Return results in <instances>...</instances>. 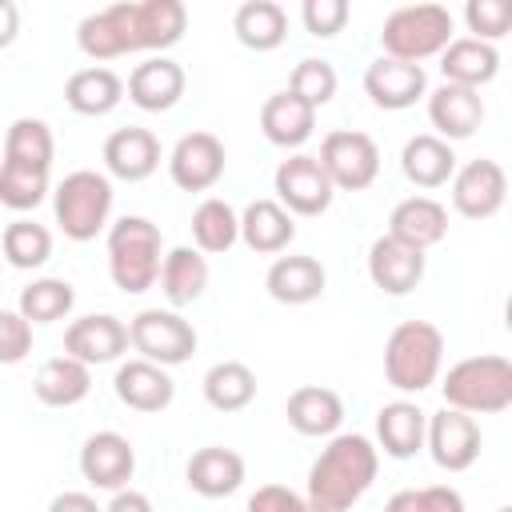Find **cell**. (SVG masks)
I'll return each mask as SVG.
<instances>
[{"instance_id": "cell-1", "label": "cell", "mask_w": 512, "mask_h": 512, "mask_svg": "<svg viewBox=\"0 0 512 512\" xmlns=\"http://www.w3.org/2000/svg\"><path fill=\"white\" fill-rule=\"evenodd\" d=\"M188 8L180 0H120L76 24V48L88 60H120L128 52H164L180 44Z\"/></svg>"}, {"instance_id": "cell-2", "label": "cell", "mask_w": 512, "mask_h": 512, "mask_svg": "<svg viewBox=\"0 0 512 512\" xmlns=\"http://www.w3.org/2000/svg\"><path fill=\"white\" fill-rule=\"evenodd\" d=\"M380 472V448L360 432H336L308 468V500L320 512H352Z\"/></svg>"}, {"instance_id": "cell-3", "label": "cell", "mask_w": 512, "mask_h": 512, "mask_svg": "<svg viewBox=\"0 0 512 512\" xmlns=\"http://www.w3.org/2000/svg\"><path fill=\"white\" fill-rule=\"evenodd\" d=\"M440 396H444V408H456L468 416H496L512 408V360L500 352L464 356L444 372Z\"/></svg>"}, {"instance_id": "cell-4", "label": "cell", "mask_w": 512, "mask_h": 512, "mask_svg": "<svg viewBox=\"0 0 512 512\" xmlns=\"http://www.w3.org/2000/svg\"><path fill=\"white\" fill-rule=\"evenodd\" d=\"M160 260L164 236L148 216H120L116 224H108V272L120 292H148L160 280Z\"/></svg>"}, {"instance_id": "cell-5", "label": "cell", "mask_w": 512, "mask_h": 512, "mask_svg": "<svg viewBox=\"0 0 512 512\" xmlns=\"http://www.w3.org/2000/svg\"><path fill=\"white\" fill-rule=\"evenodd\" d=\"M444 364V332L428 320H404L384 344V380L396 392H424L436 384Z\"/></svg>"}, {"instance_id": "cell-6", "label": "cell", "mask_w": 512, "mask_h": 512, "mask_svg": "<svg viewBox=\"0 0 512 512\" xmlns=\"http://www.w3.org/2000/svg\"><path fill=\"white\" fill-rule=\"evenodd\" d=\"M112 180L104 172H92V168H80V172H68L56 192H52V216L60 224V232L76 244L84 240H96L104 228H108V216H112Z\"/></svg>"}, {"instance_id": "cell-7", "label": "cell", "mask_w": 512, "mask_h": 512, "mask_svg": "<svg viewBox=\"0 0 512 512\" xmlns=\"http://www.w3.org/2000/svg\"><path fill=\"white\" fill-rule=\"evenodd\" d=\"M452 12L444 4H404L396 8L380 28V48L388 60L420 64L428 56H440L452 44Z\"/></svg>"}, {"instance_id": "cell-8", "label": "cell", "mask_w": 512, "mask_h": 512, "mask_svg": "<svg viewBox=\"0 0 512 512\" xmlns=\"http://www.w3.org/2000/svg\"><path fill=\"white\" fill-rule=\"evenodd\" d=\"M128 344L140 352V360H152L160 368H176V364L192 360L196 328L176 308H140L128 320Z\"/></svg>"}, {"instance_id": "cell-9", "label": "cell", "mask_w": 512, "mask_h": 512, "mask_svg": "<svg viewBox=\"0 0 512 512\" xmlns=\"http://www.w3.org/2000/svg\"><path fill=\"white\" fill-rule=\"evenodd\" d=\"M320 168L340 192H364L380 176V148L368 132L336 128L320 140Z\"/></svg>"}, {"instance_id": "cell-10", "label": "cell", "mask_w": 512, "mask_h": 512, "mask_svg": "<svg viewBox=\"0 0 512 512\" xmlns=\"http://www.w3.org/2000/svg\"><path fill=\"white\" fill-rule=\"evenodd\" d=\"M272 188H276V204L288 216H320V212H328V204L336 196L320 160L308 156V152H292L288 160H280L276 176H272Z\"/></svg>"}, {"instance_id": "cell-11", "label": "cell", "mask_w": 512, "mask_h": 512, "mask_svg": "<svg viewBox=\"0 0 512 512\" xmlns=\"http://www.w3.org/2000/svg\"><path fill=\"white\" fill-rule=\"evenodd\" d=\"M424 448L432 452L436 468H444V472H468V468L480 460L484 436H480V424H476L468 412L440 408V412L428 416Z\"/></svg>"}, {"instance_id": "cell-12", "label": "cell", "mask_w": 512, "mask_h": 512, "mask_svg": "<svg viewBox=\"0 0 512 512\" xmlns=\"http://www.w3.org/2000/svg\"><path fill=\"white\" fill-rule=\"evenodd\" d=\"M224 164H228V152L212 132H188L168 152V176L184 192H208L224 176Z\"/></svg>"}, {"instance_id": "cell-13", "label": "cell", "mask_w": 512, "mask_h": 512, "mask_svg": "<svg viewBox=\"0 0 512 512\" xmlns=\"http://www.w3.org/2000/svg\"><path fill=\"white\" fill-rule=\"evenodd\" d=\"M508 196V176L496 160H468L464 168L452 172V208L464 220H488L504 208Z\"/></svg>"}, {"instance_id": "cell-14", "label": "cell", "mask_w": 512, "mask_h": 512, "mask_svg": "<svg viewBox=\"0 0 512 512\" xmlns=\"http://www.w3.org/2000/svg\"><path fill=\"white\" fill-rule=\"evenodd\" d=\"M124 352H128V324L112 312H92L64 328V356H72L88 368L112 364Z\"/></svg>"}, {"instance_id": "cell-15", "label": "cell", "mask_w": 512, "mask_h": 512, "mask_svg": "<svg viewBox=\"0 0 512 512\" xmlns=\"http://www.w3.org/2000/svg\"><path fill=\"white\" fill-rule=\"evenodd\" d=\"M132 472H136V452H132L128 436H120V432H96V436L84 440V448H80V476L92 488L120 492V488H128Z\"/></svg>"}, {"instance_id": "cell-16", "label": "cell", "mask_w": 512, "mask_h": 512, "mask_svg": "<svg viewBox=\"0 0 512 512\" xmlns=\"http://www.w3.org/2000/svg\"><path fill=\"white\" fill-rule=\"evenodd\" d=\"M364 92L376 108L384 112H400V108H412L420 96H428V76L420 64H404V60H372L364 68Z\"/></svg>"}, {"instance_id": "cell-17", "label": "cell", "mask_w": 512, "mask_h": 512, "mask_svg": "<svg viewBox=\"0 0 512 512\" xmlns=\"http://www.w3.org/2000/svg\"><path fill=\"white\" fill-rule=\"evenodd\" d=\"M112 388H116V400L132 412H164L172 400H176V384L168 376V368L152 364V360H124L112 376Z\"/></svg>"}, {"instance_id": "cell-18", "label": "cell", "mask_w": 512, "mask_h": 512, "mask_svg": "<svg viewBox=\"0 0 512 512\" xmlns=\"http://www.w3.org/2000/svg\"><path fill=\"white\" fill-rule=\"evenodd\" d=\"M124 88H128V100H132L140 112H168V108L180 104V96H184V88H188V76H184V68H180L176 60H168V56H148L144 64L132 68V76H128Z\"/></svg>"}, {"instance_id": "cell-19", "label": "cell", "mask_w": 512, "mask_h": 512, "mask_svg": "<svg viewBox=\"0 0 512 512\" xmlns=\"http://www.w3.org/2000/svg\"><path fill=\"white\" fill-rule=\"evenodd\" d=\"M368 276L388 296H408L424 280V252L392 240L388 232L372 240L368 248Z\"/></svg>"}, {"instance_id": "cell-20", "label": "cell", "mask_w": 512, "mask_h": 512, "mask_svg": "<svg viewBox=\"0 0 512 512\" xmlns=\"http://www.w3.org/2000/svg\"><path fill=\"white\" fill-rule=\"evenodd\" d=\"M104 168L108 176L124 180V184H140L160 168V140L148 128H116L104 140Z\"/></svg>"}, {"instance_id": "cell-21", "label": "cell", "mask_w": 512, "mask_h": 512, "mask_svg": "<svg viewBox=\"0 0 512 512\" xmlns=\"http://www.w3.org/2000/svg\"><path fill=\"white\" fill-rule=\"evenodd\" d=\"M428 120H432V136L440 140H468L476 136V128L484 124V100L472 88H456V84H440L428 92Z\"/></svg>"}, {"instance_id": "cell-22", "label": "cell", "mask_w": 512, "mask_h": 512, "mask_svg": "<svg viewBox=\"0 0 512 512\" xmlns=\"http://www.w3.org/2000/svg\"><path fill=\"white\" fill-rule=\"evenodd\" d=\"M388 236L408 244V248H420L428 252L432 244H440L448 236V208L432 196H408L392 208L388 216Z\"/></svg>"}, {"instance_id": "cell-23", "label": "cell", "mask_w": 512, "mask_h": 512, "mask_svg": "<svg viewBox=\"0 0 512 512\" xmlns=\"http://www.w3.org/2000/svg\"><path fill=\"white\" fill-rule=\"evenodd\" d=\"M184 480L196 496H208V500L232 496L244 484V456L232 448H220V444L196 448L184 464Z\"/></svg>"}, {"instance_id": "cell-24", "label": "cell", "mask_w": 512, "mask_h": 512, "mask_svg": "<svg viewBox=\"0 0 512 512\" xmlns=\"http://www.w3.org/2000/svg\"><path fill=\"white\" fill-rule=\"evenodd\" d=\"M496 72H500V52H496V44L460 36V40H452V44L440 52V76H444V84L480 92L484 84L496 80Z\"/></svg>"}, {"instance_id": "cell-25", "label": "cell", "mask_w": 512, "mask_h": 512, "mask_svg": "<svg viewBox=\"0 0 512 512\" xmlns=\"http://www.w3.org/2000/svg\"><path fill=\"white\" fill-rule=\"evenodd\" d=\"M324 284H328V276H324V268H320L316 256H276L272 268H268V276H264L268 296L276 304H292V308L320 300Z\"/></svg>"}, {"instance_id": "cell-26", "label": "cell", "mask_w": 512, "mask_h": 512, "mask_svg": "<svg viewBox=\"0 0 512 512\" xmlns=\"http://www.w3.org/2000/svg\"><path fill=\"white\" fill-rule=\"evenodd\" d=\"M284 416H288V424H292L300 436H336V428L344 424V400H340L332 388L300 384V388L288 396Z\"/></svg>"}, {"instance_id": "cell-27", "label": "cell", "mask_w": 512, "mask_h": 512, "mask_svg": "<svg viewBox=\"0 0 512 512\" xmlns=\"http://www.w3.org/2000/svg\"><path fill=\"white\" fill-rule=\"evenodd\" d=\"M260 132L276 148H300L316 132V108H308L292 92H276L260 108Z\"/></svg>"}, {"instance_id": "cell-28", "label": "cell", "mask_w": 512, "mask_h": 512, "mask_svg": "<svg viewBox=\"0 0 512 512\" xmlns=\"http://www.w3.org/2000/svg\"><path fill=\"white\" fill-rule=\"evenodd\" d=\"M32 392L44 408H72L92 392V368L72 360V356H52L40 364Z\"/></svg>"}, {"instance_id": "cell-29", "label": "cell", "mask_w": 512, "mask_h": 512, "mask_svg": "<svg viewBox=\"0 0 512 512\" xmlns=\"http://www.w3.org/2000/svg\"><path fill=\"white\" fill-rule=\"evenodd\" d=\"M424 428H428V412H420L412 400H392L376 412V440L392 460L416 456L424 448Z\"/></svg>"}, {"instance_id": "cell-30", "label": "cell", "mask_w": 512, "mask_h": 512, "mask_svg": "<svg viewBox=\"0 0 512 512\" xmlns=\"http://www.w3.org/2000/svg\"><path fill=\"white\" fill-rule=\"evenodd\" d=\"M400 172H404L408 184H416V188H440V184H448L452 172H456V152H452L448 140H440V136H432V132H420V136H412V140L404 144V152H400Z\"/></svg>"}, {"instance_id": "cell-31", "label": "cell", "mask_w": 512, "mask_h": 512, "mask_svg": "<svg viewBox=\"0 0 512 512\" xmlns=\"http://www.w3.org/2000/svg\"><path fill=\"white\" fill-rule=\"evenodd\" d=\"M240 240L260 256H276L296 240V220L276 200H252L240 212Z\"/></svg>"}, {"instance_id": "cell-32", "label": "cell", "mask_w": 512, "mask_h": 512, "mask_svg": "<svg viewBox=\"0 0 512 512\" xmlns=\"http://www.w3.org/2000/svg\"><path fill=\"white\" fill-rule=\"evenodd\" d=\"M120 100H124V80L112 68H104V64L80 68L64 84V104L76 116H108Z\"/></svg>"}, {"instance_id": "cell-33", "label": "cell", "mask_w": 512, "mask_h": 512, "mask_svg": "<svg viewBox=\"0 0 512 512\" xmlns=\"http://www.w3.org/2000/svg\"><path fill=\"white\" fill-rule=\"evenodd\" d=\"M52 156H56V140H52V128L44 120L20 116V120L8 124L0 164H16V168H28V172H48Z\"/></svg>"}, {"instance_id": "cell-34", "label": "cell", "mask_w": 512, "mask_h": 512, "mask_svg": "<svg viewBox=\"0 0 512 512\" xmlns=\"http://www.w3.org/2000/svg\"><path fill=\"white\" fill-rule=\"evenodd\" d=\"M204 288H208V260L196 248L180 244V248L164 252V260H160V292H164V300L172 308H184V304L200 300Z\"/></svg>"}, {"instance_id": "cell-35", "label": "cell", "mask_w": 512, "mask_h": 512, "mask_svg": "<svg viewBox=\"0 0 512 512\" xmlns=\"http://www.w3.org/2000/svg\"><path fill=\"white\" fill-rule=\"evenodd\" d=\"M232 32L252 52H272L288 36V12L276 0H244L232 16Z\"/></svg>"}, {"instance_id": "cell-36", "label": "cell", "mask_w": 512, "mask_h": 512, "mask_svg": "<svg viewBox=\"0 0 512 512\" xmlns=\"http://www.w3.org/2000/svg\"><path fill=\"white\" fill-rule=\"evenodd\" d=\"M200 388H204V400L216 412H240L256 400V372L240 360H220L204 372Z\"/></svg>"}, {"instance_id": "cell-37", "label": "cell", "mask_w": 512, "mask_h": 512, "mask_svg": "<svg viewBox=\"0 0 512 512\" xmlns=\"http://www.w3.org/2000/svg\"><path fill=\"white\" fill-rule=\"evenodd\" d=\"M192 240H196V252L204 256H220L228 252L236 240H240V216L228 200L220 196H208L196 212H192Z\"/></svg>"}, {"instance_id": "cell-38", "label": "cell", "mask_w": 512, "mask_h": 512, "mask_svg": "<svg viewBox=\"0 0 512 512\" xmlns=\"http://www.w3.org/2000/svg\"><path fill=\"white\" fill-rule=\"evenodd\" d=\"M72 304H76V292H72L68 280H60V276H40V280H32L28 288H20L16 312H20L28 324H56V320H64V316L72 312Z\"/></svg>"}, {"instance_id": "cell-39", "label": "cell", "mask_w": 512, "mask_h": 512, "mask_svg": "<svg viewBox=\"0 0 512 512\" xmlns=\"http://www.w3.org/2000/svg\"><path fill=\"white\" fill-rule=\"evenodd\" d=\"M52 256V232L28 216L12 220L0 236V260H8L12 268L28 272V268H40L44 260Z\"/></svg>"}, {"instance_id": "cell-40", "label": "cell", "mask_w": 512, "mask_h": 512, "mask_svg": "<svg viewBox=\"0 0 512 512\" xmlns=\"http://www.w3.org/2000/svg\"><path fill=\"white\" fill-rule=\"evenodd\" d=\"M288 92L296 100H304L308 108H324L332 96H336V68L320 56H304L296 68H292V80H288Z\"/></svg>"}, {"instance_id": "cell-41", "label": "cell", "mask_w": 512, "mask_h": 512, "mask_svg": "<svg viewBox=\"0 0 512 512\" xmlns=\"http://www.w3.org/2000/svg\"><path fill=\"white\" fill-rule=\"evenodd\" d=\"M48 196V172H28L16 164H0V204L12 212H32Z\"/></svg>"}, {"instance_id": "cell-42", "label": "cell", "mask_w": 512, "mask_h": 512, "mask_svg": "<svg viewBox=\"0 0 512 512\" xmlns=\"http://www.w3.org/2000/svg\"><path fill=\"white\" fill-rule=\"evenodd\" d=\"M384 512H464V496L448 484H428V488H400L388 496Z\"/></svg>"}, {"instance_id": "cell-43", "label": "cell", "mask_w": 512, "mask_h": 512, "mask_svg": "<svg viewBox=\"0 0 512 512\" xmlns=\"http://www.w3.org/2000/svg\"><path fill=\"white\" fill-rule=\"evenodd\" d=\"M464 24H468V32H476L472 40L496 44L512 28V8L504 0H468L464 4Z\"/></svg>"}, {"instance_id": "cell-44", "label": "cell", "mask_w": 512, "mask_h": 512, "mask_svg": "<svg viewBox=\"0 0 512 512\" xmlns=\"http://www.w3.org/2000/svg\"><path fill=\"white\" fill-rule=\"evenodd\" d=\"M300 20H304L308 36L328 40L348 24V4L344 0H304L300 4Z\"/></svg>"}, {"instance_id": "cell-45", "label": "cell", "mask_w": 512, "mask_h": 512, "mask_svg": "<svg viewBox=\"0 0 512 512\" xmlns=\"http://www.w3.org/2000/svg\"><path fill=\"white\" fill-rule=\"evenodd\" d=\"M28 352H32V324L20 312L0 308V364H20Z\"/></svg>"}, {"instance_id": "cell-46", "label": "cell", "mask_w": 512, "mask_h": 512, "mask_svg": "<svg viewBox=\"0 0 512 512\" xmlns=\"http://www.w3.org/2000/svg\"><path fill=\"white\" fill-rule=\"evenodd\" d=\"M248 512H320V508L284 484H264L248 496Z\"/></svg>"}, {"instance_id": "cell-47", "label": "cell", "mask_w": 512, "mask_h": 512, "mask_svg": "<svg viewBox=\"0 0 512 512\" xmlns=\"http://www.w3.org/2000/svg\"><path fill=\"white\" fill-rule=\"evenodd\" d=\"M104 512H152V500L144 492H136V488H120V492H112Z\"/></svg>"}, {"instance_id": "cell-48", "label": "cell", "mask_w": 512, "mask_h": 512, "mask_svg": "<svg viewBox=\"0 0 512 512\" xmlns=\"http://www.w3.org/2000/svg\"><path fill=\"white\" fill-rule=\"evenodd\" d=\"M48 512H104V508L88 492H60V496H52Z\"/></svg>"}, {"instance_id": "cell-49", "label": "cell", "mask_w": 512, "mask_h": 512, "mask_svg": "<svg viewBox=\"0 0 512 512\" xmlns=\"http://www.w3.org/2000/svg\"><path fill=\"white\" fill-rule=\"evenodd\" d=\"M20 36V8L12 0H0V48H8Z\"/></svg>"}, {"instance_id": "cell-50", "label": "cell", "mask_w": 512, "mask_h": 512, "mask_svg": "<svg viewBox=\"0 0 512 512\" xmlns=\"http://www.w3.org/2000/svg\"><path fill=\"white\" fill-rule=\"evenodd\" d=\"M496 512H512V508H508V504H504V508H496Z\"/></svg>"}]
</instances>
